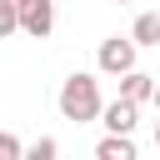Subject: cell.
I'll list each match as a JSON object with an SVG mask.
<instances>
[{
  "label": "cell",
  "mask_w": 160,
  "mask_h": 160,
  "mask_svg": "<svg viewBox=\"0 0 160 160\" xmlns=\"http://www.w3.org/2000/svg\"><path fill=\"white\" fill-rule=\"evenodd\" d=\"M100 110H105V100H100V80L85 75V70L65 75V85H60V115L75 120V125H85V120H100Z\"/></svg>",
  "instance_id": "obj_1"
},
{
  "label": "cell",
  "mask_w": 160,
  "mask_h": 160,
  "mask_svg": "<svg viewBox=\"0 0 160 160\" xmlns=\"http://www.w3.org/2000/svg\"><path fill=\"white\" fill-rule=\"evenodd\" d=\"M135 55H140V45L130 40V35H110V40H100V55H95V65L105 70V75H125V70H135Z\"/></svg>",
  "instance_id": "obj_2"
},
{
  "label": "cell",
  "mask_w": 160,
  "mask_h": 160,
  "mask_svg": "<svg viewBox=\"0 0 160 160\" xmlns=\"http://www.w3.org/2000/svg\"><path fill=\"white\" fill-rule=\"evenodd\" d=\"M150 100H155V105H160V80H155V95H150Z\"/></svg>",
  "instance_id": "obj_11"
},
{
  "label": "cell",
  "mask_w": 160,
  "mask_h": 160,
  "mask_svg": "<svg viewBox=\"0 0 160 160\" xmlns=\"http://www.w3.org/2000/svg\"><path fill=\"white\" fill-rule=\"evenodd\" d=\"M130 40H135V45H160V15H155V10L135 15V25H130Z\"/></svg>",
  "instance_id": "obj_7"
},
{
  "label": "cell",
  "mask_w": 160,
  "mask_h": 160,
  "mask_svg": "<svg viewBox=\"0 0 160 160\" xmlns=\"http://www.w3.org/2000/svg\"><path fill=\"white\" fill-rule=\"evenodd\" d=\"M20 30V0H0V40Z\"/></svg>",
  "instance_id": "obj_8"
},
{
  "label": "cell",
  "mask_w": 160,
  "mask_h": 160,
  "mask_svg": "<svg viewBox=\"0 0 160 160\" xmlns=\"http://www.w3.org/2000/svg\"><path fill=\"white\" fill-rule=\"evenodd\" d=\"M135 120H140V105H135V100H125V95H115V100L100 110V125H105V130H120V135H130V130H135Z\"/></svg>",
  "instance_id": "obj_4"
},
{
  "label": "cell",
  "mask_w": 160,
  "mask_h": 160,
  "mask_svg": "<svg viewBox=\"0 0 160 160\" xmlns=\"http://www.w3.org/2000/svg\"><path fill=\"white\" fill-rule=\"evenodd\" d=\"M20 155H25V145H20L15 135H5V130H0V160H20Z\"/></svg>",
  "instance_id": "obj_10"
},
{
  "label": "cell",
  "mask_w": 160,
  "mask_h": 160,
  "mask_svg": "<svg viewBox=\"0 0 160 160\" xmlns=\"http://www.w3.org/2000/svg\"><path fill=\"white\" fill-rule=\"evenodd\" d=\"M25 155H30V160H55V155H60V145H55L50 135H40V140H30V145H25Z\"/></svg>",
  "instance_id": "obj_9"
},
{
  "label": "cell",
  "mask_w": 160,
  "mask_h": 160,
  "mask_svg": "<svg viewBox=\"0 0 160 160\" xmlns=\"http://www.w3.org/2000/svg\"><path fill=\"white\" fill-rule=\"evenodd\" d=\"M120 95L135 100V105H145V100L155 95V75H145V70H125V75H120Z\"/></svg>",
  "instance_id": "obj_5"
},
{
  "label": "cell",
  "mask_w": 160,
  "mask_h": 160,
  "mask_svg": "<svg viewBox=\"0 0 160 160\" xmlns=\"http://www.w3.org/2000/svg\"><path fill=\"white\" fill-rule=\"evenodd\" d=\"M20 30L30 40H45L55 30V0H20Z\"/></svg>",
  "instance_id": "obj_3"
},
{
  "label": "cell",
  "mask_w": 160,
  "mask_h": 160,
  "mask_svg": "<svg viewBox=\"0 0 160 160\" xmlns=\"http://www.w3.org/2000/svg\"><path fill=\"white\" fill-rule=\"evenodd\" d=\"M155 150H160V120H155Z\"/></svg>",
  "instance_id": "obj_12"
},
{
  "label": "cell",
  "mask_w": 160,
  "mask_h": 160,
  "mask_svg": "<svg viewBox=\"0 0 160 160\" xmlns=\"http://www.w3.org/2000/svg\"><path fill=\"white\" fill-rule=\"evenodd\" d=\"M95 155H100V160H135V140L120 135V130H110V135L95 145Z\"/></svg>",
  "instance_id": "obj_6"
}]
</instances>
